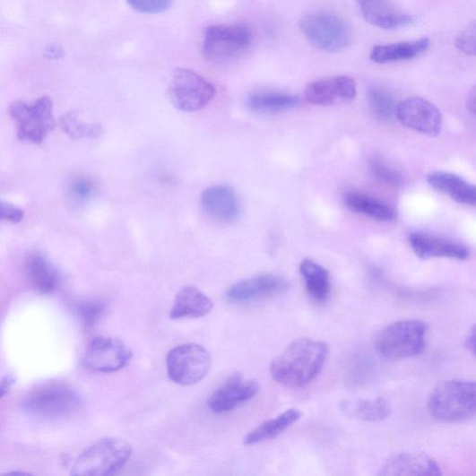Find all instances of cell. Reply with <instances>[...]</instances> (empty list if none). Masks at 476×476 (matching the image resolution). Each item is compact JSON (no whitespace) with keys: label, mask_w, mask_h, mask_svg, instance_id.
<instances>
[{"label":"cell","mask_w":476,"mask_h":476,"mask_svg":"<svg viewBox=\"0 0 476 476\" xmlns=\"http://www.w3.org/2000/svg\"><path fill=\"white\" fill-rule=\"evenodd\" d=\"M356 95V82L347 76L322 79L310 83L306 90L307 101L320 107L349 102Z\"/></svg>","instance_id":"9a60e30c"},{"label":"cell","mask_w":476,"mask_h":476,"mask_svg":"<svg viewBox=\"0 0 476 476\" xmlns=\"http://www.w3.org/2000/svg\"><path fill=\"white\" fill-rule=\"evenodd\" d=\"M60 124L63 131L74 140L96 138L102 132L99 124H90L82 120L77 111H72L63 116Z\"/></svg>","instance_id":"f1b7e54d"},{"label":"cell","mask_w":476,"mask_h":476,"mask_svg":"<svg viewBox=\"0 0 476 476\" xmlns=\"http://www.w3.org/2000/svg\"><path fill=\"white\" fill-rule=\"evenodd\" d=\"M10 115L17 128L21 141L41 143L56 127L52 100L42 96L33 103L15 102L10 108Z\"/></svg>","instance_id":"ba28073f"},{"label":"cell","mask_w":476,"mask_h":476,"mask_svg":"<svg viewBox=\"0 0 476 476\" xmlns=\"http://www.w3.org/2000/svg\"><path fill=\"white\" fill-rule=\"evenodd\" d=\"M369 169L373 177L383 184L399 186L403 182L401 174L380 159H371Z\"/></svg>","instance_id":"1f68e13d"},{"label":"cell","mask_w":476,"mask_h":476,"mask_svg":"<svg viewBox=\"0 0 476 476\" xmlns=\"http://www.w3.org/2000/svg\"><path fill=\"white\" fill-rule=\"evenodd\" d=\"M300 418H302V412L296 409H290L259 425L258 428L247 434L244 439V444L253 446L277 437Z\"/></svg>","instance_id":"d4e9b609"},{"label":"cell","mask_w":476,"mask_h":476,"mask_svg":"<svg viewBox=\"0 0 476 476\" xmlns=\"http://www.w3.org/2000/svg\"><path fill=\"white\" fill-rule=\"evenodd\" d=\"M369 107L376 117L390 119L396 114L397 106L393 94L383 88H372L368 91Z\"/></svg>","instance_id":"f546056e"},{"label":"cell","mask_w":476,"mask_h":476,"mask_svg":"<svg viewBox=\"0 0 476 476\" xmlns=\"http://www.w3.org/2000/svg\"><path fill=\"white\" fill-rule=\"evenodd\" d=\"M330 355V347L309 338L291 342L271 364L273 379L281 385L302 387L313 382Z\"/></svg>","instance_id":"6da1fadb"},{"label":"cell","mask_w":476,"mask_h":476,"mask_svg":"<svg viewBox=\"0 0 476 476\" xmlns=\"http://www.w3.org/2000/svg\"><path fill=\"white\" fill-rule=\"evenodd\" d=\"M16 383L13 374H6L2 381V397L4 398Z\"/></svg>","instance_id":"74e56055"},{"label":"cell","mask_w":476,"mask_h":476,"mask_svg":"<svg viewBox=\"0 0 476 476\" xmlns=\"http://www.w3.org/2000/svg\"><path fill=\"white\" fill-rule=\"evenodd\" d=\"M82 398L76 389L63 382H48L32 389L23 399L22 408L42 419H59L81 409Z\"/></svg>","instance_id":"277c9868"},{"label":"cell","mask_w":476,"mask_h":476,"mask_svg":"<svg viewBox=\"0 0 476 476\" xmlns=\"http://www.w3.org/2000/svg\"><path fill=\"white\" fill-rule=\"evenodd\" d=\"M465 344L470 352L476 358V325L469 332Z\"/></svg>","instance_id":"8d00e7d4"},{"label":"cell","mask_w":476,"mask_h":476,"mask_svg":"<svg viewBox=\"0 0 476 476\" xmlns=\"http://www.w3.org/2000/svg\"><path fill=\"white\" fill-rule=\"evenodd\" d=\"M396 116L405 126L426 135L436 136L442 129L440 111L422 98L411 97L399 103Z\"/></svg>","instance_id":"7c38bea8"},{"label":"cell","mask_w":476,"mask_h":476,"mask_svg":"<svg viewBox=\"0 0 476 476\" xmlns=\"http://www.w3.org/2000/svg\"><path fill=\"white\" fill-rule=\"evenodd\" d=\"M21 474H24V472H20ZM12 474H18V472H13Z\"/></svg>","instance_id":"60d3db41"},{"label":"cell","mask_w":476,"mask_h":476,"mask_svg":"<svg viewBox=\"0 0 476 476\" xmlns=\"http://www.w3.org/2000/svg\"><path fill=\"white\" fill-rule=\"evenodd\" d=\"M441 474V468L433 458L418 453H402L391 456L379 472L383 476Z\"/></svg>","instance_id":"d6986e66"},{"label":"cell","mask_w":476,"mask_h":476,"mask_svg":"<svg viewBox=\"0 0 476 476\" xmlns=\"http://www.w3.org/2000/svg\"><path fill=\"white\" fill-rule=\"evenodd\" d=\"M290 283L274 274H261L233 285L227 292L230 303L247 304L278 296L290 290Z\"/></svg>","instance_id":"5bb4252c"},{"label":"cell","mask_w":476,"mask_h":476,"mask_svg":"<svg viewBox=\"0 0 476 476\" xmlns=\"http://www.w3.org/2000/svg\"><path fill=\"white\" fill-rule=\"evenodd\" d=\"M27 277L30 286L39 293H55L61 284L57 268L40 253H31L26 262Z\"/></svg>","instance_id":"ffe728a7"},{"label":"cell","mask_w":476,"mask_h":476,"mask_svg":"<svg viewBox=\"0 0 476 476\" xmlns=\"http://www.w3.org/2000/svg\"><path fill=\"white\" fill-rule=\"evenodd\" d=\"M305 279L307 293L316 303H325L331 293V278L327 269L316 262L306 259L299 265Z\"/></svg>","instance_id":"484cf974"},{"label":"cell","mask_w":476,"mask_h":476,"mask_svg":"<svg viewBox=\"0 0 476 476\" xmlns=\"http://www.w3.org/2000/svg\"><path fill=\"white\" fill-rule=\"evenodd\" d=\"M255 43V33L247 24L213 26L205 30L203 54L213 63H228L243 57Z\"/></svg>","instance_id":"8992f818"},{"label":"cell","mask_w":476,"mask_h":476,"mask_svg":"<svg viewBox=\"0 0 476 476\" xmlns=\"http://www.w3.org/2000/svg\"><path fill=\"white\" fill-rule=\"evenodd\" d=\"M299 104L295 95L281 91H258L249 95L247 107L250 110L262 114H274L294 108Z\"/></svg>","instance_id":"4316f807"},{"label":"cell","mask_w":476,"mask_h":476,"mask_svg":"<svg viewBox=\"0 0 476 476\" xmlns=\"http://www.w3.org/2000/svg\"><path fill=\"white\" fill-rule=\"evenodd\" d=\"M368 22L385 30L409 26L413 17L396 7L391 0H356Z\"/></svg>","instance_id":"e0dca14e"},{"label":"cell","mask_w":476,"mask_h":476,"mask_svg":"<svg viewBox=\"0 0 476 476\" xmlns=\"http://www.w3.org/2000/svg\"><path fill=\"white\" fill-rule=\"evenodd\" d=\"M341 408L346 415L368 422L383 421L391 414L388 401L382 397L346 401Z\"/></svg>","instance_id":"cb8c5ba5"},{"label":"cell","mask_w":476,"mask_h":476,"mask_svg":"<svg viewBox=\"0 0 476 476\" xmlns=\"http://www.w3.org/2000/svg\"><path fill=\"white\" fill-rule=\"evenodd\" d=\"M428 325L420 320H401L385 327L375 340L378 353L388 359H405L424 352Z\"/></svg>","instance_id":"3957f363"},{"label":"cell","mask_w":476,"mask_h":476,"mask_svg":"<svg viewBox=\"0 0 476 476\" xmlns=\"http://www.w3.org/2000/svg\"><path fill=\"white\" fill-rule=\"evenodd\" d=\"M2 219L13 223H18L24 218V212L18 207L9 203H2Z\"/></svg>","instance_id":"d590c367"},{"label":"cell","mask_w":476,"mask_h":476,"mask_svg":"<svg viewBox=\"0 0 476 476\" xmlns=\"http://www.w3.org/2000/svg\"><path fill=\"white\" fill-rule=\"evenodd\" d=\"M168 91L174 107L184 112H195L204 108L216 93L210 82L186 68L174 71Z\"/></svg>","instance_id":"30bf717a"},{"label":"cell","mask_w":476,"mask_h":476,"mask_svg":"<svg viewBox=\"0 0 476 476\" xmlns=\"http://www.w3.org/2000/svg\"><path fill=\"white\" fill-rule=\"evenodd\" d=\"M129 5L135 11L146 13L156 14L169 10L172 0H127Z\"/></svg>","instance_id":"e575fe53"},{"label":"cell","mask_w":476,"mask_h":476,"mask_svg":"<svg viewBox=\"0 0 476 476\" xmlns=\"http://www.w3.org/2000/svg\"><path fill=\"white\" fill-rule=\"evenodd\" d=\"M166 364L172 382L180 385H193L206 377L212 366V358L203 346L187 343L172 349Z\"/></svg>","instance_id":"9c48e42d"},{"label":"cell","mask_w":476,"mask_h":476,"mask_svg":"<svg viewBox=\"0 0 476 476\" xmlns=\"http://www.w3.org/2000/svg\"><path fill=\"white\" fill-rule=\"evenodd\" d=\"M203 211L221 222H232L240 214V200L230 186H214L205 189L202 195Z\"/></svg>","instance_id":"ac0fdd59"},{"label":"cell","mask_w":476,"mask_h":476,"mask_svg":"<svg viewBox=\"0 0 476 476\" xmlns=\"http://www.w3.org/2000/svg\"><path fill=\"white\" fill-rule=\"evenodd\" d=\"M430 46V40L423 38L413 41H404L376 46L370 53V59L377 64H389L409 61L422 56Z\"/></svg>","instance_id":"603a6c76"},{"label":"cell","mask_w":476,"mask_h":476,"mask_svg":"<svg viewBox=\"0 0 476 476\" xmlns=\"http://www.w3.org/2000/svg\"><path fill=\"white\" fill-rule=\"evenodd\" d=\"M410 243L415 255L423 260L448 258L463 261L470 256L468 247L462 243L429 234L413 233L410 236Z\"/></svg>","instance_id":"2e32d148"},{"label":"cell","mask_w":476,"mask_h":476,"mask_svg":"<svg viewBox=\"0 0 476 476\" xmlns=\"http://www.w3.org/2000/svg\"><path fill=\"white\" fill-rule=\"evenodd\" d=\"M259 390L260 385L256 380L237 374L211 395L208 407L217 414L229 412L252 400Z\"/></svg>","instance_id":"4fadbf2b"},{"label":"cell","mask_w":476,"mask_h":476,"mask_svg":"<svg viewBox=\"0 0 476 476\" xmlns=\"http://www.w3.org/2000/svg\"><path fill=\"white\" fill-rule=\"evenodd\" d=\"M62 52L60 51V48L58 47H51L47 51V55L48 56V58H51V59L59 58Z\"/></svg>","instance_id":"ab89813d"},{"label":"cell","mask_w":476,"mask_h":476,"mask_svg":"<svg viewBox=\"0 0 476 476\" xmlns=\"http://www.w3.org/2000/svg\"><path fill=\"white\" fill-rule=\"evenodd\" d=\"M132 359V350L122 341L99 336L88 344L82 362L92 371L111 373L128 366Z\"/></svg>","instance_id":"8fae6325"},{"label":"cell","mask_w":476,"mask_h":476,"mask_svg":"<svg viewBox=\"0 0 476 476\" xmlns=\"http://www.w3.org/2000/svg\"><path fill=\"white\" fill-rule=\"evenodd\" d=\"M108 304L101 299L84 300L77 308V315L85 328L91 329L103 318Z\"/></svg>","instance_id":"4dcf8cb0"},{"label":"cell","mask_w":476,"mask_h":476,"mask_svg":"<svg viewBox=\"0 0 476 476\" xmlns=\"http://www.w3.org/2000/svg\"><path fill=\"white\" fill-rule=\"evenodd\" d=\"M466 106L470 112L476 115V85H474L468 93Z\"/></svg>","instance_id":"f35d334b"},{"label":"cell","mask_w":476,"mask_h":476,"mask_svg":"<svg viewBox=\"0 0 476 476\" xmlns=\"http://www.w3.org/2000/svg\"><path fill=\"white\" fill-rule=\"evenodd\" d=\"M428 184L436 190L455 200L460 204L476 206V186L459 175L435 171L428 175Z\"/></svg>","instance_id":"7402d4cb"},{"label":"cell","mask_w":476,"mask_h":476,"mask_svg":"<svg viewBox=\"0 0 476 476\" xmlns=\"http://www.w3.org/2000/svg\"><path fill=\"white\" fill-rule=\"evenodd\" d=\"M428 411L436 420L454 423L476 416V382L448 381L429 395Z\"/></svg>","instance_id":"7a4b0ae2"},{"label":"cell","mask_w":476,"mask_h":476,"mask_svg":"<svg viewBox=\"0 0 476 476\" xmlns=\"http://www.w3.org/2000/svg\"><path fill=\"white\" fill-rule=\"evenodd\" d=\"M96 191V185L87 177L72 178L67 186L68 195L76 203H85Z\"/></svg>","instance_id":"d6a6232c"},{"label":"cell","mask_w":476,"mask_h":476,"mask_svg":"<svg viewBox=\"0 0 476 476\" xmlns=\"http://www.w3.org/2000/svg\"><path fill=\"white\" fill-rule=\"evenodd\" d=\"M299 27L307 39L324 52H341L352 39L348 23L331 13L307 15L299 21Z\"/></svg>","instance_id":"52a82bcc"},{"label":"cell","mask_w":476,"mask_h":476,"mask_svg":"<svg viewBox=\"0 0 476 476\" xmlns=\"http://www.w3.org/2000/svg\"><path fill=\"white\" fill-rule=\"evenodd\" d=\"M133 447L121 438L106 437L89 446L74 462L71 474L107 476L116 474L131 459Z\"/></svg>","instance_id":"5b68a950"},{"label":"cell","mask_w":476,"mask_h":476,"mask_svg":"<svg viewBox=\"0 0 476 476\" xmlns=\"http://www.w3.org/2000/svg\"><path fill=\"white\" fill-rule=\"evenodd\" d=\"M455 47L460 53L476 57V19L457 36Z\"/></svg>","instance_id":"836d02e7"},{"label":"cell","mask_w":476,"mask_h":476,"mask_svg":"<svg viewBox=\"0 0 476 476\" xmlns=\"http://www.w3.org/2000/svg\"><path fill=\"white\" fill-rule=\"evenodd\" d=\"M212 309V300L205 293L194 286H186L175 297L169 317L199 318L209 315Z\"/></svg>","instance_id":"44dd1931"},{"label":"cell","mask_w":476,"mask_h":476,"mask_svg":"<svg viewBox=\"0 0 476 476\" xmlns=\"http://www.w3.org/2000/svg\"><path fill=\"white\" fill-rule=\"evenodd\" d=\"M344 203L351 211L375 220L388 221L396 217V212L391 206L364 194L348 193L344 196Z\"/></svg>","instance_id":"83f0119b"}]
</instances>
